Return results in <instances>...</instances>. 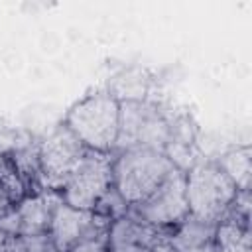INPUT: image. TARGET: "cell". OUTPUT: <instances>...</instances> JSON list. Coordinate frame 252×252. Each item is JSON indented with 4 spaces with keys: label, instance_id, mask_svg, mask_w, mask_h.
Listing matches in <instances>:
<instances>
[{
    "label": "cell",
    "instance_id": "cell-15",
    "mask_svg": "<svg viewBox=\"0 0 252 252\" xmlns=\"http://www.w3.org/2000/svg\"><path fill=\"white\" fill-rule=\"evenodd\" d=\"M69 252H108V230L96 232V234L81 240Z\"/></svg>",
    "mask_w": 252,
    "mask_h": 252
},
{
    "label": "cell",
    "instance_id": "cell-12",
    "mask_svg": "<svg viewBox=\"0 0 252 252\" xmlns=\"http://www.w3.org/2000/svg\"><path fill=\"white\" fill-rule=\"evenodd\" d=\"M220 169L230 177V181L236 185L238 191L250 189V177H252V161H250V148H236L230 150L217 161Z\"/></svg>",
    "mask_w": 252,
    "mask_h": 252
},
{
    "label": "cell",
    "instance_id": "cell-3",
    "mask_svg": "<svg viewBox=\"0 0 252 252\" xmlns=\"http://www.w3.org/2000/svg\"><path fill=\"white\" fill-rule=\"evenodd\" d=\"M236 185L217 161H197L185 171L189 215L219 222L236 197Z\"/></svg>",
    "mask_w": 252,
    "mask_h": 252
},
{
    "label": "cell",
    "instance_id": "cell-10",
    "mask_svg": "<svg viewBox=\"0 0 252 252\" xmlns=\"http://www.w3.org/2000/svg\"><path fill=\"white\" fill-rule=\"evenodd\" d=\"M169 230L150 226L130 215H124L110 222L108 252H148L158 240L165 238Z\"/></svg>",
    "mask_w": 252,
    "mask_h": 252
},
{
    "label": "cell",
    "instance_id": "cell-1",
    "mask_svg": "<svg viewBox=\"0 0 252 252\" xmlns=\"http://www.w3.org/2000/svg\"><path fill=\"white\" fill-rule=\"evenodd\" d=\"M173 169L161 148H126L112 158V187L128 205H134L158 189Z\"/></svg>",
    "mask_w": 252,
    "mask_h": 252
},
{
    "label": "cell",
    "instance_id": "cell-2",
    "mask_svg": "<svg viewBox=\"0 0 252 252\" xmlns=\"http://www.w3.org/2000/svg\"><path fill=\"white\" fill-rule=\"evenodd\" d=\"M65 126L87 150L112 154L118 140L120 100L110 93L89 94L69 110Z\"/></svg>",
    "mask_w": 252,
    "mask_h": 252
},
{
    "label": "cell",
    "instance_id": "cell-7",
    "mask_svg": "<svg viewBox=\"0 0 252 252\" xmlns=\"http://www.w3.org/2000/svg\"><path fill=\"white\" fill-rule=\"evenodd\" d=\"M89 150L83 142L65 126H57L37 144V158L41 165L45 191L61 193L75 165L83 159Z\"/></svg>",
    "mask_w": 252,
    "mask_h": 252
},
{
    "label": "cell",
    "instance_id": "cell-13",
    "mask_svg": "<svg viewBox=\"0 0 252 252\" xmlns=\"http://www.w3.org/2000/svg\"><path fill=\"white\" fill-rule=\"evenodd\" d=\"M2 252H57L49 232L8 236Z\"/></svg>",
    "mask_w": 252,
    "mask_h": 252
},
{
    "label": "cell",
    "instance_id": "cell-6",
    "mask_svg": "<svg viewBox=\"0 0 252 252\" xmlns=\"http://www.w3.org/2000/svg\"><path fill=\"white\" fill-rule=\"evenodd\" d=\"M112 187V156L89 150L83 159L75 165L69 179L61 189L63 203L93 211L98 199Z\"/></svg>",
    "mask_w": 252,
    "mask_h": 252
},
{
    "label": "cell",
    "instance_id": "cell-9",
    "mask_svg": "<svg viewBox=\"0 0 252 252\" xmlns=\"http://www.w3.org/2000/svg\"><path fill=\"white\" fill-rule=\"evenodd\" d=\"M59 201H61V195L51 191H45L39 195H28L24 201L16 205L12 213L0 219V228L8 236L49 232L53 211Z\"/></svg>",
    "mask_w": 252,
    "mask_h": 252
},
{
    "label": "cell",
    "instance_id": "cell-8",
    "mask_svg": "<svg viewBox=\"0 0 252 252\" xmlns=\"http://www.w3.org/2000/svg\"><path fill=\"white\" fill-rule=\"evenodd\" d=\"M108 228H110V220H106L104 217H98L93 211L75 209L63 203L61 199L53 211V219L49 224V236L57 252H69L81 240L96 232H104Z\"/></svg>",
    "mask_w": 252,
    "mask_h": 252
},
{
    "label": "cell",
    "instance_id": "cell-14",
    "mask_svg": "<svg viewBox=\"0 0 252 252\" xmlns=\"http://www.w3.org/2000/svg\"><path fill=\"white\" fill-rule=\"evenodd\" d=\"M128 209H130V205L122 199V195H120L114 187H110V189L98 199V203L94 205L93 213H96L98 217H104L106 220L112 222V220H116V219L128 215Z\"/></svg>",
    "mask_w": 252,
    "mask_h": 252
},
{
    "label": "cell",
    "instance_id": "cell-16",
    "mask_svg": "<svg viewBox=\"0 0 252 252\" xmlns=\"http://www.w3.org/2000/svg\"><path fill=\"white\" fill-rule=\"evenodd\" d=\"M148 252H175V250L171 248V244L167 242V236H165V238L158 240V242H156V244H154V246H152Z\"/></svg>",
    "mask_w": 252,
    "mask_h": 252
},
{
    "label": "cell",
    "instance_id": "cell-11",
    "mask_svg": "<svg viewBox=\"0 0 252 252\" xmlns=\"http://www.w3.org/2000/svg\"><path fill=\"white\" fill-rule=\"evenodd\" d=\"M217 224L215 220L187 215L167 234V242L175 252H217Z\"/></svg>",
    "mask_w": 252,
    "mask_h": 252
},
{
    "label": "cell",
    "instance_id": "cell-4",
    "mask_svg": "<svg viewBox=\"0 0 252 252\" xmlns=\"http://www.w3.org/2000/svg\"><path fill=\"white\" fill-rule=\"evenodd\" d=\"M171 136V122L163 116V112L146 100L128 98L120 102V126L116 148H165Z\"/></svg>",
    "mask_w": 252,
    "mask_h": 252
},
{
    "label": "cell",
    "instance_id": "cell-17",
    "mask_svg": "<svg viewBox=\"0 0 252 252\" xmlns=\"http://www.w3.org/2000/svg\"><path fill=\"white\" fill-rule=\"evenodd\" d=\"M6 238H8V234H6V232H4L2 228H0V252L4 250V244H6Z\"/></svg>",
    "mask_w": 252,
    "mask_h": 252
},
{
    "label": "cell",
    "instance_id": "cell-5",
    "mask_svg": "<svg viewBox=\"0 0 252 252\" xmlns=\"http://www.w3.org/2000/svg\"><path fill=\"white\" fill-rule=\"evenodd\" d=\"M128 215L140 222L163 230L179 224L189 215L185 197V171L175 167L146 199L130 205Z\"/></svg>",
    "mask_w": 252,
    "mask_h": 252
}]
</instances>
